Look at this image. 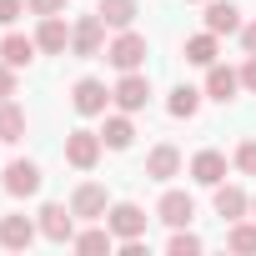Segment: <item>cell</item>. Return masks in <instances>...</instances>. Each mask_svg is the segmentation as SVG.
I'll return each instance as SVG.
<instances>
[{
	"label": "cell",
	"mask_w": 256,
	"mask_h": 256,
	"mask_svg": "<svg viewBox=\"0 0 256 256\" xmlns=\"http://www.w3.org/2000/svg\"><path fill=\"white\" fill-rule=\"evenodd\" d=\"M236 90H241V70H231V66H206V100H236Z\"/></svg>",
	"instance_id": "12"
},
{
	"label": "cell",
	"mask_w": 256,
	"mask_h": 256,
	"mask_svg": "<svg viewBox=\"0 0 256 256\" xmlns=\"http://www.w3.org/2000/svg\"><path fill=\"white\" fill-rule=\"evenodd\" d=\"M96 10H100V20H106L110 30H131L136 16H141L136 0H96Z\"/></svg>",
	"instance_id": "19"
},
{
	"label": "cell",
	"mask_w": 256,
	"mask_h": 256,
	"mask_svg": "<svg viewBox=\"0 0 256 256\" xmlns=\"http://www.w3.org/2000/svg\"><path fill=\"white\" fill-rule=\"evenodd\" d=\"M70 211H76V221H106V211H110L106 186H100V181H80V186L70 191Z\"/></svg>",
	"instance_id": "6"
},
{
	"label": "cell",
	"mask_w": 256,
	"mask_h": 256,
	"mask_svg": "<svg viewBox=\"0 0 256 256\" xmlns=\"http://www.w3.org/2000/svg\"><path fill=\"white\" fill-rule=\"evenodd\" d=\"M166 251H171V256H196V251H206V241H201L196 231H186V226H171V241H166Z\"/></svg>",
	"instance_id": "26"
},
{
	"label": "cell",
	"mask_w": 256,
	"mask_h": 256,
	"mask_svg": "<svg viewBox=\"0 0 256 256\" xmlns=\"http://www.w3.org/2000/svg\"><path fill=\"white\" fill-rule=\"evenodd\" d=\"M156 216H161L166 226H191V216H196L191 191H166V196L156 201Z\"/></svg>",
	"instance_id": "15"
},
{
	"label": "cell",
	"mask_w": 256,
	"mask_h": 256,
	"mask_svg": "<svg viewBox=\"0 0 256 256\" xmlns=\"http://www.w3.org/2000/svg\"><path fill=\"white\" fill-rule=\"evenodd\" d=\"M100 151H106V141H100V131H70L66 136V161L76 166V171H96V161H100Z\"/></svg>",
	"instance_id": "5"
},
{
	"label": "cell",
	"mask_w": 256,
	"mask_h": 256,
	"mask_svg": "<svg viewBox=\"0 0 256 256\" xmlns=\"http://www.w3.org/2000/svg\"><path fill=\"white\" fill-rule=\"evenodd\" d=\"M206 30L211 36H236L241 30V6H236V0H206Z\"/></svg>",
	"instance_id": "11"
},
{
	"label": "cell",
	"mask_w": 256,
	"mask_h": 256,
	"mask_svg": "<svg viewBox=\"0 0 256 256\" xmlns=\"http://www.w3.org/2000/svg\"><path fill=\"white\" fill-rule=\"evenodd\" d=\"M201 96H206V90H196V86H176V90L166 96V110H171L176 120H191V116L201 110Z\"/></svg>",
	"instance_id": "22"
},
{
	"label": "cell",
	"mask_w": 256,
	"mask_h": 256,
	"mask_svg": "<svg viewBox=\"0 0 256 256\" xmlns=\"http://www.w3.org/2000/svg\"><path fill=\"white\" fill-rule=\"evenodd\" d=\"M106 20H100V10H90V16H76L70 20V56L76 60H96L100 50H106Z\"/></svg>",
	"instance_id": "1"
},
{
	"label": "cell",
	"mask_w": 256,
	"mask_h": 256,
	"mask_svg": "<svg viewBox=\"0 0 256 256\" xmlns=\"http://www.w3.org/2000/svg\"><path fill=\"white\" fill-rule=\"evenodd\" d=\"M110 100H116V96H110L106 80H96V76H80V80L70 86V106H76L80 116H106Z\"/></svg>",
	"instance_id": "8"
},
{
	"label": "cell",
	"mask_w": 256,
	"mask_h": 256,
	"mask_svg": "<svg viewBox=\"0 0 256 256\" xmlns=\"http://www.w3.org/2000/svg\"><path fill=\"white\" fill-rule=\"evenodd\" d=\"M231 166H236L241 176H256V136H246V141L236 146V156H231Z\"/></svg>",
	"instance_id": "27"
},
{
	"label": "cell",
	"mask_w": 256,
	"mask_h": 256,
	"mask_svg": "<svg viewBox=\"0 0 256 256\" xmlns=\"http://www.w3.org/2000/svg\"><path fill=\"white\" fill-rule=\"evenodd\" d=\"M26 16V0H0V26H16Z\"/></svg>",
	"instance_id": "29"
},
{
	"label": "cell",
	"mask_w": 256,
	"mask_h": 256,
	"mask_svg": "<svg viewBox=\"0 0 256 256\" xmlns=\"http://www.w3.org/2000/svg\"><path fill=\"white\" fill-rule=\"evenodd\" d=\"M36 46H40L46 56H66V50H70V20H66V16H40Z\"/></svg>",
	"instance_id": "9"
},
{
	"label": "cell",
	"mask_w": 256,
	"mask_h": 256,
	"mask_svg": "<svg viewBox=\"0 0 256 256\" xmlns=\"http://www.w3.org/2000/svg\"><path fill=\"white\" fill-rule=\"evenodd\" d=\"M70 246L86 251V256H96V251H110V246H116V231H110V226H86V231L70 236Z\"/></svg>",
	"instance_id": "23"
},
{
	"label": "cell",
	"mask_w": 256,
	"mask_h": 256,
	"mask_svg": "<svg viewBox=\"0 0 256 256\" xmlns=\"http://www.w3.org/2000/svg\"><path fill=\"white\" fill-rule=\"evenodd\" d=\"M36 236H40V226H36L30 216H20V211L0 216V246H6V251H26Z\"/></svg>",
	"instance_id": "10"
},
{
	"label": "cell",
	"mask_w": 256,
	"mask_h": 256,
	"mask_svg": "<svg viewBox=\"0 0 256 256\" xmlns=\"http://www.w3.org/2000/svg\"><path fill=\"white\" fill-rule=\"evenodd\" d=\"M40 181H46V176H40L36 161H10V166H6V191H10V196H36Z\"/></svg>",
	"instance_id": "14"
},
{
	"label": "cell",
	"mask_w": 256,
	"mask_h": 256,
	"mask_svg": "<svg viewBox=\"0 0 256 256\" xmlns=\"http://www.w3.org/2000/svg\"><path fill=\"white\" fill-rule=\"evenodd\" d=\"M146 211L136 206V201H116L110 211H106V226L116 231V241H136V236H146Z\"/></svg>",
	"instance_id": "7"
},
{
	"label": "cell",
	"mask_w": 256,
	"mask_h": 256,
	"mask_svg": "<svg viewBox=\"0 0 256 256\" xmlns=\"http://www.w3.org/2000/svg\"><path fill=\"white\" fill-rule=\"evenodd\" d=\"M186 6H206V0H186Z\"/></svg>",
	"instance_id": "33"
},
{
	"label": "cell",
	"mask_w": 256,
	"mask_h": 256,
	"mask_svg": "<svg viewBox=\"0 0 256 256\" xmlns=\"http://www.w3.org/2000/svg\"><path fill=\"white\" fill-rule=\"evenodd\" d=\"M216 56H221V46H216V36H211V30H201V36H191V40H186V60H191V66H201V70H206V66H216Z\"/></svg>",
	"instance_id": "24"
},
{
	"label": "cell",
	"mask_w": 256,
	"mask_h": 256,
	"mask_svg": "<svg viewBox=\"0 0 256 256\" xmlns=\"http://www.w3.org/2000/svg\"><path fill=\"white\" fill-rule=\"evenodd\" d=\"M30 16H66V0H26Z\"/></svg>",
	"instance_id": "28"
},
{
	"label": "cell",
	"mask_w": 256,
	"mask_h": 256,
	"mask_svg": "<svg viewBox=\"0 0 256 256\" xmlns=\"http://www.w3.org/2000/svg\"><path fill=\"white\" fill-rule=\"evenodd\" d=\"M100 141H106V151H131V141H136L131 110H116V116H106V126H100Z\"/></svg>",
	"instance_id": "16"
},
{
	"label": "cell",
	"mask_w": 256,
	"mask_h": 256,
	"mask_svg": "<svg viewBox=\"0 0 256 256\" xmlns=\"http://www.w3.org/2000/svg\"><path fill=\"white\" fill-rule=\"evenodd\" d=\"M176 171H181V151H176L171 141L151 146V156H146V176H151V181H171Z\"/></svg>",
	"instance_id": "17"
},
{
	"label": "cell",
	"mask_w": 256,
	"mask_h": 256,
	"mask_svg": "<svg viewBox=\"0 0 256 256\" xmlns=\"http://www.w3.org/2000/svg\"><path fill=\"white\" fill-rule=\"evenodd\" d=\"M226 246H231V251H241V256H256V216H251V221H246V216H241V221H231Z\"/></svg>",
	"instance_id": "25"
},
{
	"label": "cell",
	"mask_w": 256,
	"mask_h": 256,
	"mask_svg": "<svg viewBox=\"0 0 256 256\" xmlns=\"http://www.w3.org/2000/svg\"><path fill=\"white\" fill-rule=\"evenodd\" d=\"M251 216H256V196H251Z\"/></svg>",
	"instance_id": "34"
},
{
	"label": "cell",
	"mask_w": 256,
	"mask_h": 256,
	"mask_svg": "<svg viewBox=\"0 0 256 256\" xmlns=\"http://www.w3.org/2000/svg\"><path fill=\"white\" fill-rule=\"evenodd\" d=\"M241 46H246V56H256V20L241 26Z\"/></svg>",
	"instance_id": "32"
},
{
	"label": "cell",
	"mask_w": 256,
	"mask_h": 256,
	"mask_svg": "<svg viewBox=\"0 0 256 256\" xmlns=\"http://www.w3.org/2000/svg\"><path fill=\"white\" fill-rule=\"evenodd\" d=\"M246 211H251V196H246L241 186H226V181H221V186H216V216L231 226V221H241Z\"/></svg>",
	"instance_id": "18"
},
{
	"label": "cell",
	"mask_w": 256,
	"mask_h": 256,
	"mask_svg": "<svg viewBox=\"0 0 256 256\" xmlns=\"http://www.w3.org/2000/svg\"><path fill=\"white\" fill-rule=\"evenodd\" d=\"M110 96H116V110H146L151 106V80L141 76V70H120V80L110 86Z\"/></svg>",
	"instance_id": "4"
},
{
	"label": "cell",
	"mask_w": 256,
	"mask_h": 256,
	"mask_svg": "<svg viewBox=\"0 0 256 256\" xmlns=\"http://www.w3.org/2000/svg\"><path fill=\"white\" fill-rule=\"evenodd\" d=\"M36 226H40V236H46V241L70 246V236H76V211H70V206H60V201H46V206L36 211Z\"/></svg>",
	"instance_id": "3"
},
{
	"label": "cell",
	"mask_w": 256,
	"mask_h": 256,
	"mask_svg": "<svg viewBox=\"0 0 256 256\" xmlns=\"http://www.w3.org/2000/svg\"><path fill=\"white\" fill-rule=\"evenodd\" d=\"M36 36H6V40H0V60H6V66H16V70H26L30 60H36Z\"/></svg>",
	"instance_id": "20"
},
{
	"label": "cell",
	"mask_w": 256,
	"mask_h": 256,
	"mask_svg": "<svg viewBox=\"0 0 256 256\" xmlns=\"http://www.w3.org/2000/svg\"><path fill=\"white\" fill-rule=\"evenodd\" d=\"M191 181L216 191V186L226 181V156H221V151H196V156H191Z\"/></svg>",
	"instance_id": "13"
},
{
	"label": "cell",
	"mask_w": 256,
	"mask_h": 256,
	"mask_svg": "<svg viewBox=\"0 0 256 256\" xmlns=\"http://www.w3.org/2000/svg\"><path fill=\"white\" fill-rule=\"evenodd\" d=\"M146 56H151V46H146V36H141V30H120V36L106 46V60H110L116 70H141V66H146Z\"/></svg>",
	"instance_id": "2"
},
{
	"label": "cell",
	"mask_w": 256,
	"mask_h": 256,
	"mask_svg": "<svg viewBox=\"0 0 256 256\" xmlns=\"http://www.w3.org/2000/svg\"><path fill=\"white\" fill-rule=\"evenodd\" d=\"M241 90H256V56H246L241 66Z\"/></svg>",
	"instance_id": "31"
},
{
	"label": "cell",
	"mask_w": 256,
	"mask_h": 256,
	"mask_svg": "<svg viewBox=\"0 0 256 256\" xmlns=\"http://www.w3.org/2000/svg\"><path fill=\"white\" fill-rule=\"evenodd\" d=\"M0 141H6V146L26 141V110L16 100H0Z\"/></svg>",
	"instance_id": "21"
},
{
	"label": "cell",
	"mask_w": 256,
	"mask_h": 256,
	"mask_svg": "<svg viewBox=\"0 0 256 256\" xmlns=\"http://www.w3.org/2000/svg\"><path fill=\"white\" fill-rule=\"evenodd\" d=\"M10 96H16V66L0 60V100H10Z\"/></svg>",
	"instance_id": "30"
}]
</instances>
